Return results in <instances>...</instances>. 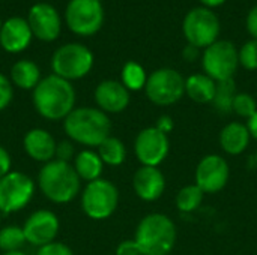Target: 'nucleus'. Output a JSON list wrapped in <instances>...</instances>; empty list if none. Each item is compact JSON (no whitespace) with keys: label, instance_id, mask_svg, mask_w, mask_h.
Segmentation results:
<instances>
[{"label":"nucleus","instance_id":"1","mask_svg":"<svg viewBox=\"0 0 257 255\" xmlns=\"http://www.w3.org/2000/svg\"><path fill=\"white\" fill-rule=\"evenodd\" d=\"M33 104L36 111L48 120L66 119L75 105V90L71 81L57 75H48L33 89Z\"/></svg>","mask_w":257,"mask_h":255},{"label":"nucleus","instance_id":"2","mask_svg":"<svg viewBox=\"0 0 257 255\" xmlns=\"http://www.w3.org/2000/svg\"><path fill=\"white\" fill-rule=\"evenodd\" d=\"M66 135L83 146L98 147L110 137L111 122L107 113L93 107L74 108L63 122Z\"/></svg>","mask_w":257,"mask_h":255},{"label":"nucleus","instance_id":"3","mask_svg":"<svg viewBox=\"0 0 257 255\" xmlns=\"http://www.w3.org/2000/svg\"><path fill=\"white\" fill-rule=\"evenodd\" d=\"M134 240L142 255H169L176 243V227L167 215L149 213L139 222Z\"/></svg>","mask_w":257,"mask_h":255},{"label":"nucleus","instance_id":"4","mask_svg":"<svg viewBox=\"0 0 257 255\" xmlns=\"http://www.w3.org/2000/svg\"><path fill=\"white\" fill-rule=\"evenodd\" d=\"M38 183L42 194L53 203H69L77 197L81 186L74 165L53 159L47 162L38 176Z\"/></svg>","mask_w":257,"mask_h":255},{"label":"nucleus","instance_id":"5","mask_svg":"<svg viewBox=\"0 0 257 255\" xmlns=\"http://www.w3.org/2000/svg\"><path fill=\"white\" fill-rule=\"evenodd\" d=\"M93 66L92 51L81 44H65L59 47L51 57L54 75L72 81L86 77Z\"/></svg>","mask_w":257,"mask_h":255},{"label":"nucleus","instance_id":"6","mask_svg":"<svg viewBox=\"0 0 257 255\" xmlns=\"http://www.w3.org/2000/svg\"><path fill=\"white\" fill-rule=\"evenodd\" d=\"M119 204L117 188L105 179H96L89 182L81 194L83 212L95 221L110 218Z\"/></svg>","mask_w":257,"mask_h":255},{"label":"nucleus","instance_id":"7","mask_svg":"<svg viewBox=\"0 0 257 255\" xmlns=\"http://www.w3.org/2000/svg\"><path fill=\"white\" fill-rule=\"evenodd\" d=\"M145 92L155 105L169 107L185 95V78L176 69L160 68L148 77Z\"/></svg>","mask_w":257,"mask_h":255},{"label":"nucleus","instance_id":"8","mask_svg":"<svg viewBox=\"0 0 257 255\" xmlns=\"http://www.w3.org/2000/svg\"><path fill=\"white\" fill-rule=\"evenodd\" d=\"M202 66L208 77L218 81L232 80L238 66L239 56L233 42L226 39H218L208 48L202 56Z\"/></svg>","mask_w":257,"mask_h":255},{"label":"nucleus","instance_id":"9","mask_svg":"<svg viewBox=\"0 0 257 255\" xmlns=\"http://www.w3.org/2000/svg\"><path fill=\"white\" fill-rule=\"evenodd\" d=\"M182 32L190 45L196 48H208L218 41L220 20L209 8H194L185 15Z\"/></svg>","mask_w":257,"mask_h":255},{"label":"nucleus","instance_id":"10","mask_svg":"<svg viewBox=\"0 0 257 255\" xmlns=\"http://www.w3.org/2000/svg\"><path fill=\"white\" fill-rule=\"evenodd\" d=\"M33 180L20 171H9L0 179V212L15 213L24 209L33 198Z\"/></svg>","mask_w":257,"mask_h":255},{"label":"nucleus","instance_id":"11","mask_svg":"<svg viewBox=\"0 0 257 255\" xmlns=\"http://www.w3.org/2000/svg\"><path fill=\"white\" fill-rule=\"evenodd\" d=\"M65 20L71 32L80 36H92L102 27L104 9L98 0H71Z\"/></svg>","mask_w":257,"mask_h":255},{"label":"nucleus","instance_id":"12","mask_svg":"<svg viewBox=\"0 0 257 255\" xmlns=\"http://www.w3.org/2000/svg\"><path fill=\"white\" fill-rule=\"evenodd\" d=\"M170 141L169 135L158 128L151 126L142 129L134 141V152L142 165L158 167L169 155Z\"/></svg>","mask_w":257,"mask_h":255},{"label":"nucleus","instance_id":"13","mask_svg":"<svg viewBox=\"0 0 257 255\" xmlns=\"http://www.w3.org/2000/svg\"><path fill=\"white\" fill-rule=\"evenodd\" d=\"M196 185L205 194H217L229 182L230 168L227 161L217 153L206 155L200 159L196 168Z\"/></svg>","mask_w":257,"mask_h":255},{"label":"nucleus","instance_id":"14","mask_svg":"<svg viewBox=\"0 0 257 255\" xmlns=\"http://www.w3.org/2000/svg\"><path fill=\"white\" fill-rule=\"evenodd\" d=\"M59 218L51 210H36L33 212L23 225L26 242L35 246H44L54 242L59 234Z\"/></svg>","mask_w":257,"mask_h":255},{"label":"nucleus","instance_id":"15","mask_svg":"<svg viewBox=\"0 0 257 255\" xmlns=\"http://www.w3.org/2000/svg\"><path fill=\"white\" fill-rule=\"evenodd\" d=\"M27 23L30 26V30L33 36H36L39 41L51 42L59 38L62 21L59 17V12L54 6L48 3H36L30 8Z\"/></svg>","mask_w":257,"mask_h":255},{"label":"nucleus","instance_id":"16","mask_svg":"<svg viewBox=\"0 0 257 255\" xmlns=\"http://www.w3.org/2000/svg\"><path fill=\"white\" fill-rule=\"evenodd\" d=\"M95 101L104 113H122L130 104V90L116 80H104L95 89Z\"/></svg>","mask_w":257,"mask_h":255},{"label":"nucleus","instance_id":"17","mask_svg":"<svg viewBox=\"0 0 257 255\" xmlns=\"http://www.w3.org/2000/svg\"><path fill=\"white\" fill-rule=\"evenodd\" d=\"M133 188L143 201L158 200L166 189V177L158 167L142 165L133 177Z\"/></svg>","mask_w":257,"mask_h":255},{"label":"nucleus","instance_id":"18","mask_svg":"<svg viewBox=\"0 0 257 255\" xmlns=\"http://www.w3.org/2000/svg\"><path fill=\"white\" fill-rule=\"evenodd\" d=\"M32 30L27 20L21 17L8 18L0 29V45L8 53H21L32 41Z\"/></svg>","mask_w":257,"mask_h":255},{"label":"nucleus","instance_id":"19","mask_svg":"<svg viewBox=\"0 0 257 255\" xmlns=\"http://www.w3.org/2000/svg\"><path fill=\"white\" fill-rule=\"evenodd\" d=\"M26 153L38 162H50L56 156V140L53 135L41 128L30 129L23 140Z\"/></svg>","mask_w":257,"mask_h":255},{"label":"nucleus","instance_id":"20","mask_svg":"<svg viewBox=\"0 0 257 255\" xmlns=\"http://www.w3.org/2000/svg\"><path fill=\"white\" fill-rule=\"evenodd\" d=\"M250 131L247 125L241 122H230L220 132V146L227 155L232 156L244 153L250 144Z\"/></svg>","mask_w":257,"mask_h":255},{"label":"nucleus","instance_id":"21","mask_svg":"<svg viewBox=\"0 0 257 255\" xmlns=\"http://www.w3.org/2000/svg\"><path fill=\"white\" fill-rule=\"evenodd\" d=\"M217 81L206 74H193L185 80L187 96L197 104H209L214 101Z\"/></svg>","mask_w":257,"mask_h":255},{"label":"nucleus","instance_id":"22","mask_svg":"<svg viewBox=\"0 0 257 255\" xmlns=\"http://www.w3.org/2000/svg\"><path fill=\"white\" fill-rule=\"evenodd\" d=\"M74 168L81 180L93 182L96 179H101V173L104 168V162L99 158L98 152L93 150H81L74 158Z\"/></svg>","mask_w":257,"mask_h":255},{"label":"nucleus","instance_id":"23","mask_svg":"<svg viewBox=\"0 0 257 255\" xmlns=\"http://www.w3.org/2000/svg\"><path fill=\"white\" fill-rule=\"evenodd\" d=\"M11 81L24 90L35 89L41 81V71L32 60H18L11 69Z\"/></svg>","mask_w":257,"mask_h":255},{"label":"nucleus","instance_id":"24","mask_svg":"<svg viewBox=\"0 0 257 255\" xmlns=\"http://www.w3.org/2000/svg\"><path fill=\"white\" fill-rule=\"evenodd\" d=\"M98 155L104 164L117 167L123 164V161L126 159V149H125V144L119 138L110 135L98 146Z\"/></svg>","mask_w":257,"mask_h":255},{"label":"nucleus","instance_id":"25","mask_svg":"<svg viewBox=\"0 0 257 255\" xmlns=\"http://www.w3.org/2000/svg\"><path fill=\"white\" fill-rule=\"evenodd\" d=\"M236 96V86L233 78L217 83V90L214 96V108L221 114H229L233 111V101Z\"/></svg>","mask_w":257,"mask_h":255},{"label":"nucleus","instance_id":"26","mask_svg":"<svg viewBox=\"0 0 257 255\" xmlns=\"http://www.w3.org/2000/svg\"><path fill=\"white\" fill-rule=\"evenodd\" d=\"M205 192L194 183V185H187L179 189L176 195V207L182 213H191L197 210L203 201Z\"/></svg>","mask_w":257,"mask_h":255},{"label":"nucleus","instance_id":"27","mask_svg":"<svg viewBox=\"0 0 257 255\" xmlns=\"http://www.w3.org/2000/svg\"><path fill=\"white\" fill-rule=\"evenodd\" d=\"M122 84L128 89V90H142L146 87L148 83V75L145 68L137 63V62H126L122 68Z\"/></svg>","mask_w":257,"mask_h":255},{"label":"nucleus","instance_id":"28","mask_svg":"<svg viewBox=\"0 0 257 255\" xmlns=\"http://www.w3.org/2000/svg\"><path fill=\"white\" fill-rule=\"evenodd\" d=\"M26 243V236L23 227L8 225L0 230V249L5 252L20 251V248Z\"/></svg>","mask_w":257,"mask_h":255},{"label":"nucleus","instance_id":"29","mask_svg":"<svg viewBox=\"0 0 257 255\" xmlns=\"http://www.w3.org/2000/svg\"><path fill=\"white\" fill-rule=\"evenodd\" d=\"M233 111L244 119H250L257 111L256 99L250 93H236L233 101Z\"/></svg>","mask_w":257,"mask_h":255},{"label":"nucleus","instance_id":"30","mask_svg":"<svg viewBox=\"0 0 257 255\" xmlns=\"http://www.w3.org/2000/svg\"><path fill=\"white\" fill-rule=\"evenodd\" d=\"M239 65L247 71H257V39L245 42L238 51Z\"/></svg>","mask_w":257,"mask_h":255},{"label":"nucleus","instance_id":"31","mask_svg":"<svg viewBox=\"0 0 257 255\" xmlns=\"http://www.w3.org/2000/svg\"><path fill=\"white\" fill-rule=\"evenodd\" d=\"M14 96V89L11 84V80L0 74V111H3L12 101Z\"/></svg>","mask_w":257,"mask_h":255},{"label":"nucleus","instance_id":"32","mask_svg":"<svg viewBox=\"0 0 257 255\" xmlns=\"http://www.w3.org/2000/svg\"><path fill=\"white\" fill-rule=\"evenodd\" d=\"M36 255H74L72 249L62 242H51L38 249Z\"/></svg>","mask_w":257,"mask_h":255},{"label":"nucleus","instance_id":"33","mask_svg":"<svg viewBox=\"0 0 257 255\" xmlns=\"http://www.w3.org/2000/svg\"><path fill=\"white\" fill-rule=\"evenodd\" d=\"M57 161L62 162H69L74 158V147L69 141H60L56 146V156Z\"/></svg>","mask_w":257,"mask_h":255},{"label":"nucleus","instance_id":"34","mask_svg":"<svg viewBox=\"0 0 257 255\" xmlns=\"http://www.w3.org/2000/svg\"><path fill=\"white\" fill-rule=\"evenodd\" d=\"M116 255H142V251L137 246L136 240H123L117 246Z\"/></svg>","mask_w":257,"mask_h":255},{"label":"nucleus","instance_id":"35","mask_svg":"<svg viewBox=\"0 0 257 255\" xmlns=\"http://www.w3.org/2000/svg\"><path fill=\"white\" fill-rule=\"evenodd\" d=\"M11 165H12L11 155L8 153V150L5 147L0 146V179L11 171Z\"/></svg>","mask_w":257,"mask_h":255},{"label":"nucleus","instance_id":"36","mask_svg":"<svg viewBox=\"0 0 257 255\" xmlns=\"http://www.w3.org/2000/svg\"><path fill=\"white\" fill-rule=\"evenodd\" d=\"M155 128H158L161 132H164V134L169 135V134L173 131V128H175V122H173V119H172L170 116L164 114V116H160V117H158Z\"/></svg>","mask_w":257,"mask_h":255},{"label":"nucleus","instance_id":"37","mask_svg":"<svg viewBox=\"0 0 257 255\" xmlns=\"http://www.w3.org/2000/svg\"><path fill=\"white\" fill-rule=\"evenodd\" d=\"M247 30L253 36V39H257V5L251 8L247 17Z\"/></svg>","mask_w":257,"mask_h":255},{"label":"nucleus","instance_id":"38","mask_svg":"<svg viewBox=\"0 0 257 255\" xmlns=\"http://www.w3.org/2000/svg\"><path fill=\"white\" fill-rule=\"evenodd\" d=\"M184 59L185 60H188V62H193V60H196L197 59V56H199V48H196V47H193V45H190L188 44V47L184 50Z\"/></svg>","mask_w":257,"mask_h":255},{"label":"nucleus","instance_id":"39","mask_svg":"<svg viewBox=\"0 0 257 255\" xmlns=\"http://www.w3.org/2000/svg\"><path fill=\"white\" fill-rule=\"evenodd\" d=\"M247 128H248V131H250L251 138H254V140L257 141V111L254 113V116H253V117H250V119H248V122H247Z\"/></svg>","mask_w":257,"mask_h":255},{"label":"nucleus","instance_id":"40","mask_svg":"<svg viewBox=\"0 0 257 255\" xmlns=\"http://www.w3.org/2000/svg\"><path fill=\"white\" fill-rule=\"evenodd\" d=\"M200 2L205 5V8H215V6L223 5L226 0H200Z\"/></svg>","mask_w":257,"mask_h":255},{"label":"nucleus","instance_id":"41","mask_svg":"<svg viewBox=\"0 0 257 255\" xmlns=\"http://www.w3.org/2000/svg\"><path fill=\"white\" fill-rule=\"evenodd\" d=\"M3 255H26L23 251H9V252H5Z\"/></svg>","mask_w":257,"mask_h":255},{"label":"nucleus","instance_id":"42","mask_svg":"<svg viewBox=\"0 0 257 255\" xmlns=\"http://www.w3.org/2000/svg\"><path fill=\"white\" fill-rule=\"evenodd\" d=\"M2 24H3V23H2V21H0V29H2Z\"/></svg>","mask_w":257,"mask_h":255},{"label":"nucleus","instance_id":"43","mask_svg":"<svg viewBox=\"0 0 257 255\" xmlns=\"http://www.w3.org/2000/svg\"><path fill=\"white\" fill-rule=\"evenodd\" d=\"M0 218H2V212H0Z\"/></svg>","mask_w":257,"mask_h":255},{"label":"nucleus","instance_id":"44","mask_svg":"<svg viewBox=\"0 0 257 255\" xmlns=\"http://www.w3.org/2000/svg\"><path fill=\"white\" fill-rule=\"evenodd\" d=\"M98 2H102V0H98Z\"/></svg>","mask_w":257,"mask_h":255}]
</instances>
